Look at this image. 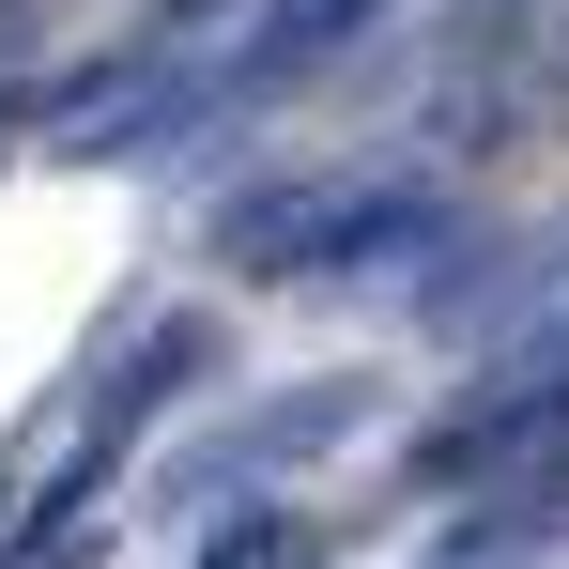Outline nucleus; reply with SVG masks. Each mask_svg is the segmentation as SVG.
Masks as SVG:
<instances>
[{
	"mask_svg": "<svg viewBox=\"0 0 569 569\" xmlns=\"http://www.w3.org/2000/svg\"><path fill=\"white\" fill-rule=\"evenodd\" d=\"M462 231V200L431 186V170H278V186L216 200V262L231 278H385V262H416V247H447Z\"/></svg>",
	"mask_w": 569,
	"mask_h": 569,
	"instance_id": "obj_1",
	"label": "nucleus"
},
{
	"mask_svg": "<svg viewBox=\"0 0 569 569\" xmlns=\"http://www.w3.org/2000/svg\"><path fill=\"white\" fill-rule=\"evenodd\" d=\"M200 370H216V308H170V323H139L123 339V385H108L93 416H78V447H62V477L31 492V508H0V539H47V523H93V492L123 462H139V431L170 416V400H200Z\"/></svg>",
	"mask_w": 569,
	"mask_h": 569,
	"instance_id": "obj_2",
	"label": "nucleus"
},
{
	"mask_svg": "<svg viewBox=\"0 0 569 569\" xmlns=\"http://www.w3.org/2000/svg\"><path fill=\"white\" fill-rule=\"evenodd\" d=\"M539 431H569V292L462 385V400H447V416H431V431H416V447H400V492H462V477L523 462Z\"/></svg>",
	"mask_w": 569,
	"mask_h": 569,
	"instance_id": "obj_3",
	"label": "nucleus"
},
{
	"mask_svg": "<svg viewBox=\"0 0 569 569\" xmlns=\"http://www.w3.org/2000/svg\"><path fill=\"white\" fill-rule=\"evenodd\" d=\"M385 416V385L370 370H323V385H278V400H247L231 431H200L186 477H170V508H216V492H278V477H308L323 447H355Z\"/></svg>",
	"mask_w": 569,
	"mask_h": 569,
	"instance_id": "obj_4",
	"label": "nucleus"
},
{
	"mask_svg": "<svg viewBox=\"0 0 569 569\" xmlns=\"http://www.w3.org/2000/svg\"><path fill=\"white\" fill-rule=\"evenodd\" d=\"M400 0H247V31H231V62H216V123L231 108H278L292 78H323L339 47H370Z\"/></svg>",
	"mask_w": 569,
	"mask_h": 569,
	"instance_id": "obj_5",
	"label": "nucleus"
},
{
	"mask_svg": "<svg viewBox=\"0 0 569 569\" xmlns=\"http://www.w3.org/2000/svg\"><path fill=\"white\" fill-rule=\"evenodd\" d=\"M200 569H323V523H308V508H278V492H247V508L200 539Z\"/></svg>",
	"mask_w": 569,
	"mask_h": 569,
	"instance_id": "obj_6",
	"label": "nucleus"
},
{
	"mask_svg": "<svg viewBox=\"0 0 569 569\" xmlns=\"http://www.w3.org/2000/svg\"><path fill=\"white\" fill-rule=\"evenodd\" d=\"M16 569H108V539L93 523H47V539H16Z\"/></svg>",
	"mask_w": 569,
	"mask_h": 569,
	"instance_id": "obj_7",
	"label": "nucleus"
},
{
	"mask_svg": "<svg viewBox=\"0 0 569 569\" xmlns=\"http://www.w3.org/2000/svg\"><path fill=\"white\" fill-rule=\"evenodd\" d=\"M539 93H555V123H569V0L539 16Z\"/></svg>",
	"mask_w": 569,
	"mask_h": 569,
	"instance_id": "obj_8",
	"label": "nucleus"
},
{
	"mask_svg": "<svg viewBox=\"0 0 569 569\" xmlns=\"http://www.w3.org/2000/svg\"><path fill=\"white\" fill-rule=\"evenodd\" d=\"M200 16H216V0H154V31H200Z\"/></svg>",
	"mask_w": 569,
	"mask_h": 569,
	"instance_id": "obj_9",
	"label": "nucleus"
},
{
	"mask_svg": "<svg viewBox=\"0 0 569 569\" xmlns=\"http://www.w3.org/2000/svg\"><path fill=\"white\" fill-rule=\"evenodd\" d=\"M447 569H555V555H447Z\"/></svg>",
	"mask_w": 569,
	"mask_h": 569,
	"instance_id": "obj_10",
	"label": "nucleus"
},
{
	"mask_svg": "<svg viewBox=\"0 0 569 569\" xmlns=\"http://www.w3.org/2000/svg\"><path fill=\"white\" fill-rule=\"evenodd\" d=\"M0 47H16V0H0Z\"/></svg>",
	"mask_w": 569,
	"mask_h": 569,
	"instance_id": "obj_11",
	"label": "nucleus"
}]
</instances>
